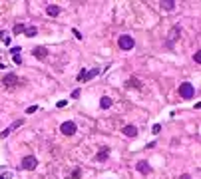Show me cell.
<instances>
[{"label": "cell", "instance_id": "obj_1", "mask_svg": "<svg viewBox=\"0 0 201 179\" xmlns=\"http://www.w3.org/2000/svg\"><path fill=\"white\" fill-rule=\"evenodd\" d=\"M118 46L122 48V50H132V48L135 46V42H133V38H132V36L122 34V36L118 38Z\"/></svg>", "mask_w": 201, "mask_h": 179}, {"label": "cell", "instance_id": "obj_2", "mask_svg": "<svg viewBox=\"0 0 201 179\" xmlns=\"http://www.w3.org/2000/svg\"><path fill=\"white\" fill-rule=\"evenodd\" d=\"M193 94H195V88L189 82H183L181 86H179V96L183 97V100H189V97H193Z\"/></svg>", "mask_w": 201, "mask_h": 179}, {"label": "cell", "instance_id": "obj_3", "mask_svg": "<svg viewBox=\"0 0 201 179\" xmlns=\"http://www.w3.org/2000/svg\"><path fill=\"white\" fill-rule=\"evenodd\" d=\"M22 169H26V171H32V169H36L38 167V157H34V155H26V157H22Z\"/></svg>", "mask_w": 201, "mask_h": 179}, {"label": "cell", "instance_id": "obj_4", "mask_svg": "<svg viewBox=\"0 0 201 179\" xmlns=\"http://www.w3.org/2000/svg\"><path fill=\"white\" fill-rule=\"evenodd\" d=\"M98 74H100V70H98V68H94V70H82V72L78 74V82H88V80H92Z\"/></svg>", "mask_w": 201, "mask_h": 179}, {"label": "cell", "instance_id": "obj_5", "mask_svg": "<svg viewBox=\"0 0 201 179\" xmlns=\"http://www.w3.org/2000/svg\"><path fill=\"white\" fill-rule=\"evenodd\" d=\"M76 129H78V127H76V123H74V122H64L62 126H60V132H62L64 135H74V133H76Z\"/></svg>", "mask_w": 201, "mask_h": 179}, {"label": "cell", "instance_id": "obj_6", "mask_svg": "<svg viewBox=\"0 0 201 179\" xmlns=\"http://www.w3.org/2000/svg\"><path fill=\"white\" fill-rule=\"evenodd\" d=\"M16 84H20V80H18V76H16V74H6V76H4V86L14 88Z\"/></svg>", "mask_w": 201, "mask_h": 179}, {"label": "cell", "instance_id": "obj_7", "mask_svg": "<svg viewBox=\"0 0 201 179\" xmlns=\"http://www.w3.org/2000/svg\"><path fill=\"white\" fill-rule=\"evenodd\" d=\"M135 169H138L139 173H143V175H148V173L151 171V167H149V163L145 159H139L138 163H135Z\"/></svg>", "mask_w": 201, "mask_h": 179}, {"label": "cell", "instance_id": "obj_8", "mask_svg": "<svg viewBox=\"0 0 201 179\" xmlns=\"http://www.w3.org/2000/svg\"><path fill=\"white\" fill-rule=\"evenodd\" d=\"M32 54H34V58H38V60H44L48 56V48L46 46H36L34 50H32Z\"/></svg>", "mask_w": 201, "mask_h": 179}, {"label": "cell", "instance_id": "obj_9", "mask_svg": "<svg viewBox=\"0 0 201 179\" xmlns=\"http://www.w3.org/2000/svg\"><path fill=\"white\" fill-rule=\"evenodd\" d=\"M60 12H62V8H60L58 4H48V6H46V14H48V16H52V18L60 16Z\"/></svg>", "mask_w": 201, "mask_h": 179}, {"label": "cell", "instance_id": "obj_10", "mask_svg": "<svg viewBox=\"0 0 201 179\" xmlns=\"http://www.w3.org/2000/svg\"><path fill=\"white\" fill-rule=\"evenodd\" d=\"M179 34H181V28H179V26H173V28H171V34H169V40H167V48H171V44L179 38Z\"/></svg>", "mask_w": 201, "mask_h": 179}, {"label": "cell", "instance_id": "obj_11", "mask_svg": "<svg viewBox=\"0 0 201 179\" xmlns=\"http://www.w3.org/2000/svg\"><path fill=\"white\" fill-rule=\"evenodd\" d=\"M123 135H128V137H135V135H138V127L135 126H123Z\"/></svg>", "mask_w": 201, "mask_h": 179}, {"label": "cell", "instance_id": "obj_12", "mask_svg": "<svg viewBox=\"0 0 201 179\" xmlns=\"http://www.w3.org/2000/svg\"><path fill=\"white\" fill-rule=\"evenodd\" d=\"M112 104H113V102H112V97H110V96H104V97L100 100L102 110H110V107H112Z\"/></svg>", "mask_w": 201, "mask_h": 179}, {"label": "cell", "instance_id": "obj_13", "mask_svg": "<svg viewBox=\"0 0 201 179\" xmlns=\"http://www.w3.org/2000/svg\"><path fill=\"white\" fill-rule=\"evenodd\" d=\"M108 155H110V149H108V147H104L102 151H98L96 159H98V161H106V159H108Z\"/></svg>", "mask_w": 201, "mask_h": 179}, {"label": "cell", "instance_id": "obj_14", "mask_svg": "<svg viewBox=\"0 0 201 179\" xmlns=\"http://www.w3.org/2000/svg\"><path fill=\"white\" fill-rule=\"evenodd\" d=\"M24 34L28 36V38H34V36L38 34V28H36V26H28V28L24 30Z\"/></svg>", "mask_w": 201, "mask_h": 179}, {"label": "cell", "instance_id": "obj_15", "mask_svg": "<svg viewBox=\"0 0 201 179\" xmlns=\"http://www.w3.org/2000/svg\"><path fill=\"white\" fill-rule=\"evenodd\" d=\"M24 30H26V26H24V24H16V26H14V30H12V34H14V36H18V34H22Z\"/></svg>", "mask_w": 201, "mask_h": 179}, {"label": "cell", "instance_id": "obj_16", "mask_svg": "<svg viewBox=\"0 0 201 179\" xmlns=\"http://www.w3.org/2000/svg\"><path fill=\"white\" fill-rule=\"evenodd\" d=\"M161 8H163V10H173V8H175V2H173V0H167V2H161Z\"/></svg>", "mask_w": 201, "mask_h": 179}, {"label": "cell", "instance_id": "obj_17", "mask_svg": "<svg viewBox=\"0 0 201 179\" xmlns=\"http://www.w3.org/2000/svg\"><path fill=\"white\" fill-rule=\"evenodd\" d=\"M20 126H22V119H16L12 126H10V132H14V129H16V127H20Z\"/></svg>", "mask_w": 201, "mask_h": 179}, {"label": "cell", "instance_id": "obj_18", "mask_svg": "<svg viewBox=\"0 0 201 179\" xmlns=\"http://www.w3.org/2000/svg\"><path fill=\"white\" fill-rule=\"evenodd\" d=\"M193 62H195V64H201V52H199V50L193 54Z\"/></svg>", "mask_w": 201, "mask_h": 179}, {"label": "cell", "instance_id": "obj_19", "mask_svg": "<svg viewBox=\"0 0 201 179\" xmlns=\"http://www.w3.org/2000/svg\"><path fill=\"white\" fill-rule=\"evenodd\" d=\"M82 177V169H74L72 171V179H80Z\"/></svg>", "mask_w": 201, "mask_h": 179}, {"label": "cell", "instance_id": "obj_20", "mask_svg": "<svg viewBox=\"0 0 201 179\" xmlns=\"http://www.w3.org/2000/svg\"><path fill=\"white\" fill-rule=\"evenodd\" d=\"M34 112H38V106H30L28 110H26V113H34Z\"/></svg>", "mask_w": 201, "mask_h": 179}, {"label": "cell", "instance_id": "obj_21", "mask_svg": "<svg viewBox=\"0 0 201 179\" xmlns=\"http://www.w3.org/2000/svg\"><path fill=\"white\" fill-rule=\"evenodd\" d=\"M80 94H82L80 90H74V92H72V97H74V100H78V97H80Z\"/></svg>", "mask_w": 201, "mask_h": 179}, {"label": "cell", "instance_id": "obj_22", "mask_svg": "<svg viewBox=\"0 0 201 179\" xmlns=\"http://www.w3.org/2000/svg\"><path fill=\"white\" fill-rule=\"evenodd\" d=\"M151 132H153V133H159V132H161V126H159V123L153 126V127H151Z\"/></svg>", "mask_w": 201, "mask_h": 179}, {"label": "cell", "instance_id": "obj_23", "mask_svg": "<svg viewBox=\"0 0 201 179\" xmlns=\"http://www.w3.org/2000/svg\"><path fill=\"white\" fill-rule=\"evenodd\" d=\"M10 52H12V56H16V54H20V46H14Z\"/></svg>", "mask_w": 201, "mask_h": 179}, {"label": "cell", "instance_id": "obj_24", "mask_svg": "<svg viewBox=\"0 0 201 179\" xmlns=\"http://www.w3.org/2000/svg\"><path fill=\"white\" fill-rule=\"evenodd\" d=\"M14 64H22V58H20V54H16V56H14Z\"/></svg>", "mask_w": 201, "mask_h": 179}, {"label": "cell", "instance_id": "obj_25", "mask_svg": "<svg viewBox=\"0 0 201 179\" xmlns=\"http://www.w3.org/2000/svg\"><path fill=\"white\" fill-rule=\"evenodd\" d=\"M66 104H68L66 100H60V102H58V107H64V106H66Z\"/></svg>", "mask_w": 201, "mask_h": 179}, {"label": "cell", "instance_id": "obj_26", "mask_svg": "<svg viewBox=\"0 0 201 179\" xmlns=\"http://www.w3.org/2000/svg\"><path fill=\"white\" fill-rule=\"evenodd\" d=\"M181 179H191V177H189V175H187V173H185V175H181Z\"/></svg>", "mask_w": 201, "mask_h": 179}, {"label": "cell", "instance_id": "obj_27", "mask_svg": "<svg viewBox=\"0 0 201 179\" xmlns=\"http://www.w3.org/2000/svg\"><path fill=\"white\" fill-rule=\"evenodd\" d=\"M0 179H4V177H0Z\"/></svg>", "mask_w": 201, "mask_h": 179}]
</instances>
